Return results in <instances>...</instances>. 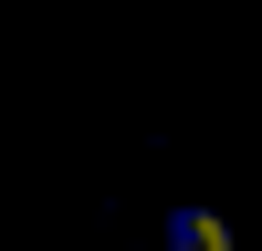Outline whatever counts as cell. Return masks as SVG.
<instances>
[{
    "label": "cell",
    "instance_id": "cell-1",
    "mask_svg": "<svg viewBox=\"0 0 262 251\" xmlns=\"http://www.w3.org/2000/svg\"><path fill=\"white\" fill-rule=\"evenodd\" d=\"M158 241H168V251H242V230H231L210 199H179V209L158 220Z\"/></svg>",
    "mask_w": 262,
    "mask_h": 251
}]
</instances>
